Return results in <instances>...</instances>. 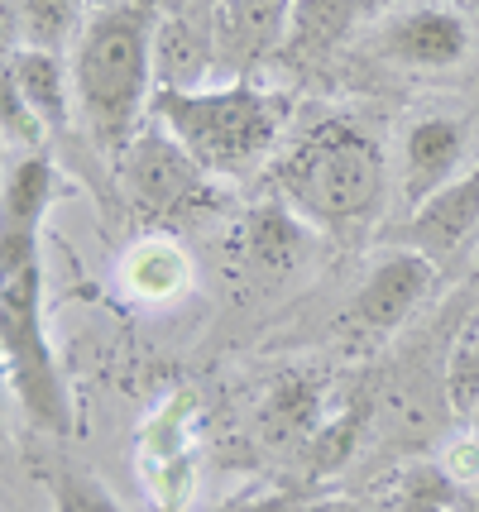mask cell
Here are the masks:
<instances>
[{
  "label": "cell",
  "instance_id": "1",
  "mask_svg": "<svg viewBox=\"0 0 479 512\" xmlns=\"http://www.w3.org/2000/svg\"><path fill=\"white\" fill-rule=\"evenodd\" d=\"M154 15L135 5L96 10L72 58V96L101 149H125L154 101Z\"/></svg>",
  "mask_w": 479,
  "mask_h": 512
},
{
  "label": "cell",
  "instance_id": "2",
  "mask_svg": "<svg viewBox=\"0 0 479 512\" xmlns=\"http://www.w3.org/2000/svg\"><path fill=\"white\" fill-rule=\"evenodd\" d=\"M384 144L355 120H321L278 163L283 201L302 221L345 230L384 201Z\"/></svg>",
  "mask_w": 479,
  "mask_h": 512
},
{
  "label": "cell",
  "instance_id": "3",
  "mask_svg": "<svg viewBox=\"0 0 479 512\" xmlns=\"http://www.w3.org/2000/svg\"><path fill=\"white\" fill-rule=\"evenodd\" d=\"M149 111L202 173H245L283 130V106L250 82L230 87H159Z\"/></svg>",
  "mask_w": 479,
  "mask_h": 512
},
{
  "label": "cell",
  "instance_id": "4",
  "mask_svg": "<svg viewBox=\"0 0 479 512\" xmlns=\"http://www.w3.org/2000/svg\"><path fill=\"white\" fill-rule=\"evenodd\" d=\"M39 283H44L39 264L0 278V364H5V379L29 412V422L53 436H68L72 402L63 369L53 359V345L44 335V288Z\"/></svg>",
  "mask_w": 479,
  "mask_h": 512
},
{
  "label": "cell",
  "instance_id": "5",
  "mask_svg": "<svg viewBox=\"0 0 479 512\" xmlns=\"http://www.w3.org/2000/svg\"><path fill=\"white\" fill-rule=\"evenodd\" d=\"M470 44H475V34H470L465 10L446 5V0H408V5L388 10L369 39L374 58L408 67V72H446L470 58Z\"/></svg>",
  "mask_w": 479,
  "mask_h": 512
},
{
  "label": "cell",
  "instance_id": "6",
  "mask_svg": "<svg viewBox=\"0 0 479 512\" xmlns=\"http://www.w3.org/2000/svg\"><path fill=\"white\" fill-rule=\"evenodd\" d=\"M432 283H436L432 259L417 254V249H398V254L379 259V264L365 273V283L350 297V307H345L341 321L350 331H365V335L398 331L412 316V307L432 292Z\"/></svg>",
  "mask_w": 479,
  "mask_h": 512
},
{
  "label": "cell",
  "instance_id": "7",
  "mask_svg": "<svg viewBox=\"0 0 479 512\" xmlns=\"http://www.w3.org/2000/svg\"><path fill=\"white\" fill-rule=\"evenodd\" d=\"M48 201H53V158L44 149H29L15 158L0 187V278L39 264V225Z\"/></svg>",
  "mask_w": 479,
  "mask_h": 512
},
{
  "label": "cell",
  "instance_id": "8",
  "mask_svg": "<svg viewBox=\"0 0 479 512\" xmlns=\"http://www.w3.org/2000/svg\"><path fill=\"white\" fill-rule=\"evenodd\" d=\"M120 168H125V192L144 216H168V211L187 206L197 192V178H202V168L187 158V149L168 130L135 134L125 144Z\"/></svg>",
  "mask_w": 479,
  "mask_h": 512
},
{
  "label": "cell",
  "instance_id": "9",
  "mask_svg": "<svg viewBox=\"0 0 479 512\" xmlns=\"http://www.w3.org/2000/svg\"><path fill=\"white\" fill-rule=\"evenodd\" d=\"M470 144V125L460 115H422L403 134V197L408 206L427 201L436 187L460 178V158Z\"/></svg>",
  "mask_w": 479,
  "mask_h": 512
},
{
  "label": "cell",
  "instance_id": "10",
  "mask_svg": "<svg viewBox=\"0 0 479 512\" xmlns=\"http://www.w3.org/2000/svg\"><path fill=\"white\" fill-rule=\"evenodd\" d=\"M293 0H216L211 10V53L230 67H250L283 48Z\"/></svg>",
  "mask_w": 479,
  "mask_h": 512
},
{
  "label": "cell",
  "instance_id": "11",
  "mask_svg": "<svg viewBox=\"0 0 479 512\" xmlns=\"http://www.w3.org/2000/svg\"><path fill=\"white\" fill-rule=\"evenodd\" d=\"M475 225H479V163L470 173L451 178L446 187H436L427 201L412 206L408 225H403V240H408V249H417V254L441 259V254H451L460 240H470Z\"/></svg>",
  "mask_w": 479,
  "mask_h": 512
},
{
  "label": "cell",
  "instance_id": "12",
  "mask_svg": "<svg viewBox=\"0 0 479 512\" xmlns=\"http://www.w3.org/2000/svg\"><path fill=\"white\" fill-rule=\"evenodd\" d=\"M365 15V0H293L288 34L283 48L288 58H326L355 34V24Z\"/></svg>",
  "mask_w": 479,
  "mask_h": 512
},
{
  "label": "cell",
  "instance_id": "13",
  "mask_svg": "<svg viewBox=\"0 0 479 512\" xmlns=\"http://www.w3.org/2000/svg\"><path fill=\"white\" fill-rule=\"evenodd\" d=\"M5 67H10L15 87L24 91L29 111L39 115V125L53 130V134L68 130V120H72V82H68L63 58H58V53H48V48H20Z\"/></svg>",
  "mask_w": 479,
  "mask_h": 512
},
{
  "label": "cell",
  "instance_id": "14",
  "mask_svg": "<svg viewBox=\"0 0 479 512\" xmlns=\"http://www.w3.org/2000/svg\"><path fill=\"white\" fill-rule=\"evenodd\" d=\"M120 278L125 288L144 297V302H168L192 283V259L183 254L178 240L168 235H144L130 245V254L120 259Z\"/></svg>",
  "mask_w": 479,
  "mask_h": 512
},
{
  "label": "cell",
  "instance_id": "15",
  "mask_svg": "<svg viewBox=\"0 0 479 512\" xmlns=\"http://www.w3.org/2000/svg\"><path fill=\"white\" fill-rule=\"evenodd\" d=\"M250 254L259 259L264 268H293L302 264V254L312 249V235H307V221L297 216L293 206H283V201H274V206H264V211H254L250 221Z\"/></svg>",
  "mask_w": 479,
  "mask_h": 512
},
{
  "label": "cell",
  "instance_id": "16",
  "mask_svg": "<svg viewBox=\"0 0 479 512\" xmlns=\"http://www.w3.org/2000/svg\"><path fill=\"white\" fill-rule=\"evenodd\" d=\"M206 53H211V39H202L183 15L168 20L159 29V39H154V67L163 72V87H197Z\"/></svg>",
  "mask_w": 479,
  "mask_h": 512
},
{
  "label": "cell",
  "instance_id": "17",
  "mask_svg": "<svg viewBox=\"0 0 479 512\" xmlns=\"http://www.w3.org/2000/svg\"><path fill=\"white\" fill-rule=\"evenodd\" d=\"M44 484H48V503H53V512H125V503L96 479L92 469L68 465V460L48 465Z\"/></svg>",
  "mask_w": 479,
  "mask_h": 512
},
{
  "label": "cell",
  "instance_id": "18",
  "mask_svg": "<svg viewBox=\"0 0 479 512\" xmlns=\"http://www.w3.org/2000/svg\"><path fill=\"white\" fill-rule=\"evenodd\" d=\"M77 5L82 0H20V24L29 34V48H58L68 44V34L77 29Z\"/></svg>",
  "mask_w": 479,
  "mask_h": 512
},
{
  "label": "cell",
  "instance_id": "19",
  "mask_svg": "<svg viewBox=\"0 0 479 512\" xmlns=\"http://www.w3.org/2000/svg\"><path fill=\"white\" fill-rule=\"evenodd\" d=\"M0 130L10 144H20L24 154L29 149H44L39 139H44V125H39V115L29 111V101H24V91L15 87V77H10V67L0 63Z\"/></svg>",
  "mask_w": 479,
  "mask_h": 512
},
{
  "label": "cell",
  "instance_id": "20",
  "mask_svg": "<svg viewBox=\"0 0 479 512\" xmlns=\"http://www.w3.org/2000/svg\"><path fill=\"white\" fill-rule=\"evenodd\" d=\"M451 398H456V407H475L479 402V331H470L456 345V364H451Z\"/></svg>",
  "mask_w": 479,
  "mask_h": 512
},
{
  "label": "cell",
  "instance_id": "21",
  "mask_svg": "<svg viewBox=\"0 0 479 512\" xmlns=\"http://www.w3.org/2000/svg\"><path fill=\"white\" fill-rule=\"evenodd\" d=\"M446 474H451V479H465V484H470V479H479V441H465V446L460 450H451V460H446Z\"/></svg>",
  "mask_w": 479,
  "mask_h": 512
},
{
  "label": "cell",
  "instance_id": "22",
  "mask_svg": "<svg viewBox=\"0 0 479 512\" xmlns=\"http://www.w3.org/2000/svg\"><path fill=\"white\" fill-rule=\"evenodd\" d=\"M178 10H192V5H206V10H216V0H173Z\"/></svg>",
  "mask_w": 479,
  "mask_h": 512
},
{
  "label": "cell",
  "instance_id": "23",
  "mask_svg": "<svg viewBox=\"0 0 479 512\" xmlns=\"http://www.w3.org/2000/svg\"><path fill=\"white\" fill-rule=\"evenodd\" d=\"M92 10H111V5H120V0H87Z\"/></svg>",
  "mask_w": 479,
  "mask_h": 512
},
{
  "label": "cell",
  "instance_id": "24",
  "mask_svg": "<svg viewBox=\"0 0 479 512\" xmlns=\"http://www.w3.org/2000/svg\"><path fill=\"white\" fill-rule=\"evenodd\" d=\"M5 369V364H0ZM0 441H5V402H0Z\"/></svg>",
  "mask_w": 479,
  "mask_h": 512
},
{
  "label": "cell",
  "instance_id": "25",
  "mask_svg": "<svg viewBox=\"0 0 479 512\" xmlns=\"http://www.w3.org/2000/svg\"><path fill=\"white\" fill-rule=\"evenodd\" d=\"M0 48H5V15H0Z\"/></svg>",
  "mask_w": 479,
  "mask_h": 512
}]
</instances>
